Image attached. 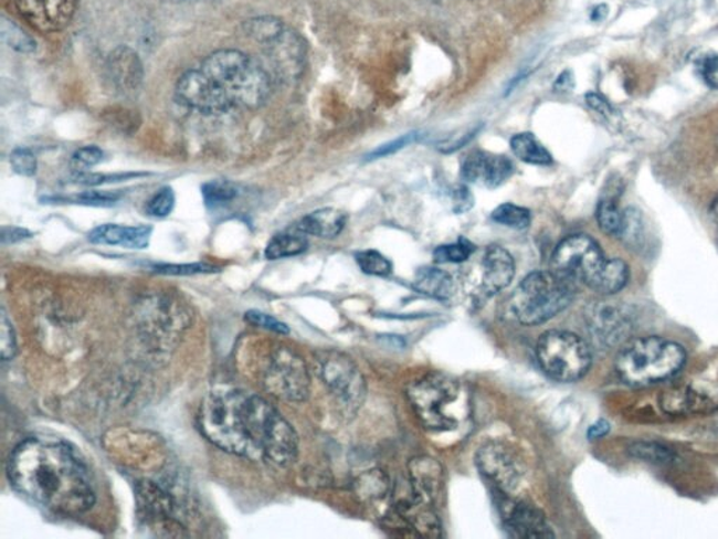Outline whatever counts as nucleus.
I'll use <instances>...</instances> for the list:
<instances>
[{
  "label": "nucleus",
  "instance_id": "nucleus-50",
  "mask_svg": "<svg viewBox=\"0 0 718 539\" xmlns=\"http://www.w3.org/2000/svg\"><path fill=\"white\" fill-rule=\"evenodd\" d=\"M587 103L592 108H594V110L601 114H605V116L612 112V108L608 105V102L603 101L601 96L594 95V93L587 95Z\"/></svg>",
  "mask_w": 718,
  "mask_h": 539
},
{
  "label": "nucleus",
  "instance_id": "nucleus-18",
  "mask_svg": "<svg viewBox=\"0 0 718 539\" xmlns=\"http://www.w3.org/2000/svg\"><path fill=\"white\" fill-rule=\"evenodd\" d=\"M588 329L603 345H615L631 334V319L612 305H595L587 315Z\"/></svg>",
  "mask_w": 718,
  "mask_h": 539
},
{
  "label": "nucleus",
  "instance_id": "nucleus-27",
  "mask_svg": "<svg viewBox=\"0 0 718 539\" xmlns=\"http://www.w3.org/2000/svg\"><path fill=\"white\" fill-rule=\"evenodd\" d=\"M286 25L283 20L274 15H258L250 19L244 23V31L250 39L256 40L257 43L267 45L284 33Z\"/></svg>",
  "mask_w": 718,
  "mask_h": 539
},
{
  "label": "nucleus",
  "instance_id": "nucleus-38",
  "mask_svg": "<svg viewBox=\"0 0 718 539\" xmlns=\"http://www.w3.org/2000/svg\"><path fill=\"white\" fill-rule=\"evenodd\" d=\"M176 204L175 191L171 188H163L152 195L148 201V215L154 218H165L171 214Z\"/></svg>",
  "mask_w": 718,
  "mask_h": 539
},
{
  "label": "nucleus",
  "instance_id": "nucleus-2",
  "mask_svg": "<svg viewBox=\"0 0 718 539\" xmlns=\"http://www.w3.org/2000/svg\"><path fill=\"white\" fill-rule=\"evenodd\" d=\"M8 476L15 490L56 515L81 516L96 503L85 464L56 440H24L10 454Z\"/></svg>",
  "mask_w": 718,
  "mask_h": 539
},
{
  "label": "nucleus",
  "instance_id": "nucleus-37",
  "mask_svg": "<svg viewBox=\"0 0 718 539\" xmlns=\"http://www.w3.org/2000/svg\"><path fill=\"white\" fill-rule=\"evenodd\" d=\"M18 352V341H15V334L12 323L8 318L7 310L2 308L0 315V356L3 361L12 360Z\"/></svg>",
  "mask_w": 718,
  "mask_h": 539
},
{
  "label": "nucleus",
  "instance_id": "nucleus-33",
  "mask_svg": "<svg viewBox=\"0 0 718 539\" xmlns=\"http://www.w3.org/2000/svg\"><path fill=\"white\" fill-rule=\"evenodd\" d=\"M493 221H496L497 224L504 225L507 228H513V230H527L532 221V215L527 209L518 207L515 204H503L493 212Z\"/></svg>",
  "mask_w": 718,
  "mask_h": 539
},
{
  "label": "nucleus",
  "instance_id": "nucleus-11",
  "mask_svg": "<svg viewBox=\"0 0 718 539\" xmlns=\"http://www.w3.org/2000/svg\"><path fill=\"white\" fill-rule=\"evenodd\" d=\"M476 465L482 474L504 494H511L524 480L522 459L504 443L484 444L476 455Z\"/></svg>",
  "mask_w": 718,
  "mask_h": 539
},
{
  "label": "nucleus",
  "instance_id": "nucleus-39",
  "mask_svg": "<svg viewBox=\"0 0 718 539\" xmlns=\"http://www.w3.org/2000/svg\"><path fill=\"white\" fill-rule=\"evenodd\" d=\"M644 226L642 215L634 209L624 210V228L621 241L626 242V245L636 246L642 240Z\"/></svg>",
  "mask_w": 718,
  "mask_h": 539
},
{
  "label": "nucleus",
  "instance_id": "nucleus-34",
  "mask_svg": "<svg viewBox=\"0 0 718 539\" xmlns=\"http://www.w3.org/2000/svg\"><path fill=\"white\" fill-rule=\"evenodd\" d=\"M359 268L369 276H389L392 264L381 253L374 251L358 252L356 255Z\"/></svg>",
  "mask_w": 718,
  "mask_h": 539
},
{
  "label": "nucleus",
  "instance_id": "nucleus-40",
  "mask_svg": "<svg viewBox=\"0 0 718 539\" xmlns=\"http://www.w3.org/2000/svg\"><path fill=\"white\" fill-rule=\"evenodd\" d=\"M10 165H12L15 173L24 176V178L34 176L39 166L38 158L29 148L14 149L10 155Z\"/></svg>",
  "mask_w": 718,
  "mask_h": 539
},
{
  "label": "nucleus",
  "instance_id": "nucleus-7",
  "mask_svg": "<svg viewBox=\"0 0 718 539\" xmlns=\"http://www.w3.org/2000/svg\"><path fill=\"white\" fill-rule=\"evenodd\" d=\"M411 406L423 423L433 432L454 430L463 418L462 390L454 378L430 374L411 383L408 392Z\"/></svg>",
  "mask_w": 718,
  "mask_h": 539
},
{
  "label": "nucleus",
  "instance_id": "nucleus-52",
  "mask_svg": "<svg viewBox=\"0 0 718 539\" xmlns=\"http://www.w3.org/2000/svg\"><path fill=\"white\" fill-rule=\"evenodd\" d=\"M711 215H712V218H715V220H716V222L718 224V195H717V199L715 200V202H712Z\"/></svg>",
  "mask_w": 718,
  "mask_h": 539
},
{
  "label": "nucleus",
  "instance_id": "nucleus-21",
  "mask_svg": "<svg viewBox=\"0 0 718 539\" xmlns=\"http://www.w3.org/2000/svg\"><path fill=\"white\" fill-rule=\"evenodd\" d=\"M152 226H124L104 224L88 233V241L95 245L123 246L125 249H147L152 237Z\"/></svg>",
  "mask_w": 718,
  "mask_h": 539
},
{
  "label": "nucleus",
  "instance_id": "nucleus-10",
  "mask_svg": "<svg viewBox=\"0 0 718 539\" xmlns=\"http://www.w3.org/2000/svg\"><path fill=\"white\" fill-rule=\"evenodd\" d=\"M264 387L283 401L304 402L310 393L308 366L288 347H278L264 372Z\"/></svg>",
  "mask_w": 718,
  "mask_h": 539
},
{
  "label": "nucleus",
  "instance_id": "nucleus-22",
  "mask_svg": "<svg viewBox=\"0 0 718 539\" xmlns=\"http://www.w3.org/2000/svg\"><path fill=\"white\" fill-rule=\"evenodd\" d=\"M411 485L419 500H433L442 486V468L436 459L419 457L409 465Z\"/></svg>",
  "mask_w": 718,
  "mask_h": 539
},
{
  "label": "nucleus",
  "instance_id": "nucleus-53",
  "mask_svg": "<svg viewBox=\"0 0 718 539\" xmlns=\"http://www.w3.org/2000/svg\"><path fill=\"white\" fill-rule=\"evenodd\" d=\"M431 2H442V0H431Z\"/></svg>",
  "mask_w": 718,
  "mask_h": 539
},
{
  "label": "nucleus",
  "instance_id": "nucleus-6",
  "mask_svg": "<svg viewBox=\"0 0 718 539\" xmlns=\"http://www.w3.org/2000/svg\"><path fill=\"white\" fill-rule=\"evenodd\" d=\"M574 299L570 279L556 272H534L515 289L509 309L519 324L536 326L548 323Z\"/></svg>",
  "mask_w": 718,
  "mask_h": 539
},
{
  "label": "nucleus",
  "instance_id": "nucleus-17",
  "mask_svg": "<svg viewBox=\"0 0 718 539\" xmlns=\"http://www.w3.org/2000/svg\"><path fill=\"white\" fill-rule=\"evenodd\" d=\"M107 74L117 91L131 93L138 89L144 81V65L137 51L129 46H117L108 55Z\"/></svg>",
  "mask_w": 718,
  "mask_h": 539
},
{
  "label": "nucleus",
  "instance_id": "nucleus-41",
  "mask_svg": "<svg viewBox=\"0 0 718 539\" xmlns=\"http://www.w3.org/2000/svg\"><path fill=\"white\" fill-rule=\"evenodd\" d=\"M103 158V150L95 147V145H92V147L77 149L74 157H72L71 165L76 172L86 173L88 169L93 168V166L101 163Z\"/></svg>",
  "mask_w": 718,
  "mask_h": 539
},
{
  "label": "nucleus",
  "instance_id": "nucleus-51",
  "mask_svg": "<svg viewBox=\"0 0 718 539\" xmlns=\"http://www.w3.org/2000/svg\"><path fill=\"white\" fill-rule=\"evenodd\" d=\"M572 86V77L570 72H564L563 75L559 76L558 82L555 83V91L566 92L569 91Z\"/></svg>",
  "mask_w": 718,
  "mask_h": 539
},
{
  "label": "nucleus",
  "instance_id": "nucleus-5",
  "mask_svg": "<svg viewBox=\"0 0 718 539\" xmlns=\"http://www.w3.org/2000/svg\"><path fill=\"white\" fill-rule=\"evenodd\" d=\"M686 364V351L658 336L629 341L616 357V374L631 387H650L674 378Z\"/></svg>",
  "mask_w": 718,
  "mask_h": 539
},
{
  "label": "nucleus",
  "instance_id": "nucleus-36",
  "mask_svg": "<svg viewBox=\"0 0 718 539\" xmlns=\"http://www.w3.org/2000/svg\"><path fill=\"white\" fill-rule=\"evenodd\" d=\"M155 273L166 274V276H194V274H210L220 272L218 267L207 263L192 264H154Z\"/></svg>",
  "mask_w": 718,
  "mask_h": 539
},
{
  "label": "nucleus",
  "instance_id": "nucleus-35",
  "mask_svg": "<svg viewBox=\"0 0 718 539\" xmlns=\"http://www.w3.org/2000/svg\"><path fill=\"white\" fill-rule=\"evenodd\" d=\"M475 252V246L469 241L460 240L451 245L435 249L434 257L436 263H462L466 262Z\"/></svg>",
  "mask_w": 718,
  "mask_h": 539
},
{
  "label": "nucleus",
  "instance_id": "nucleus-43",
  "mask_svg": "<svg viewBox=\"0 0 718 539\" xmlns=\"http://www.w3.org/2000/svg\"><path fill=\"white\" fill-rule=\"evenodd\" d=\"M122 199V193L118 191H85L76 195L74 201L76 204L92 205V207H110Z\"/></svg>",
  "mask_w": 718,
  "mask_h": 539
},
{
  "label": "nucleus",
  "instance_id": "nucleus-23",
  "mask_svg": "<svg viewBox=\"0 0 718 539\" xmlns=\"http://www.w3.org/2000/svg\"><path fill=\"white\" fill-rule=\"evenodd\" d=\"M347 218L345 212L336 209H321L302 218L296 230L304 235L331 240L340 235L346 228Z\"/></svg>",
  "mask_w": 718,
  "mask_h": 539
},
{
  "label": "nucleus",
  "instance_id": "nucleus-3",
  "mask_svg": "<svg viewBox=\"0 0 718 539\" xmlns=\"http://www.w3.org/2000/svg\"><path fill=\"white\" fill-rule=\"evenodd\" d=\"M200 70L232 108H258L272 97L274 80L262 62L239 50H220L208 55Z\"/></svg>",
  "mask_w": 718,
  "mask_h": 539
},
{
  "label": "nucleus",
  "instance_id": "nucleus-44",
  "mask_svg": "<svg viewBox=\"0 0 718 539\" xmlns=\"http://www.w3.org/2000/svg\"><path fill=\"white\" fill-rule=\"evenodd\" d=\"M137 173H116V175H91L80 173L75 178V183L83 186H101L106 183H114V181H125L133 178H138Z\"/></svg>",
  "mask_w": 718,
  "mask_h": 539
},
{
  "label": "nucleus",
  "instance_id": "nucleus-47",
  "mask_svg": "<svg viewBox=\"0 0 718 539\" xmlns=\"http://www.w3.org/2000/svg\"><path fill=\"white\" fill-rule=\"evenodd\" d=\"M473 202H475V199H473V195L466 186H457V188L452 191V204H454V211L456 214H463V212L469 211L473 207Z\"/></svg>",
  "mask_w": 718,
  "mask_h": 539
},
{
  "label": "nucleus",
  "instance_id": "nucleus-19",
  "mask_svg": "<svg viewBox=\"0 0 718 539\" xmlns=\"http://www.w3.org/2000/svg\"><path fill=\"white\" fill-rule=\"evenodd\" d=\"M504 526L509 536L515 538L555 537L543 512L524 501L508 507L507 515L504 516Z\"/></svg>",
  "mask_w": 718,
  "mask_h": 539
},
{
  "label": "nucleus",
  "instance_id": "nucleus-31",
  "mask_svg": "<svg viewBox=\"0 0 718 539\" xmlns=\"http://www.w3.org/2000/svg\"><path fill=\"white\" fill-rule=\"evenodd\" d=\"M201 194L208 207H220L235 200L239 189L232 181L212 180L202 186Z\"/></svg>",
  "mask_w": 718,
  "mask_h": 539
},
{
  "label": "nucleus",
  "instance_id": "nucleus-1",
  "mask_svg": "<svg viewBox=\"0 0 718 539\" xmlns=\"http://www.w3.org/2000/svg\"><path fill=\"white\" fill-rule=\"evenodd\" d=\"M199 427L207 440L226 453L252 461L293 465L299 438L288 420L256 393L220 390L201 403Z\"/></svg>",
  "mask_w": 718,
  "mask_h": 539
},
{
  "label": "nucleus",
  "instance_id": "nucleus-14",
  "mask_svg": "<svg viewBox=\"0 0 718 539\" xmlns=\"http://www.w3.org/2000/svg\"><path fill=\"white\" fill-rule=\"evenodd\" d=\"M176 97L181 105L205 116H220L231 112L200 67L187 71L180 76L176 85Z\"/></svg>",
  "mask_w": 718,
  "mask_h": 539
},
{
  "label": "nucleus",
  "instance_id": "nucleus-24",
  "mask_svg": "<svg viewBox=\"0 0 718 539\" xmlns=\"http://www.w3.org/2000/svg\"><path fill=\"white\" fill-rule=\"evenodd\" d=\"M413 285L420 294L441 300L450 299L455 292L454 278L436 267L420 268L415 273Z\"/></svg>",
  "mask_w": 718,
  "mask_h": 539
},
{
  "label": "nucleus",
  "instance_id": "nucleus-42",
  "mask_svg": "<svg viewBox=\"0 0 718 539\" xmlns=\"http://www.w3.org/2000/svg\"><path fill=\"white\" fill-rule=\"evenodd\" d=\"M244 319H246V323L250 325L256 326V328L272 330L278 335L289 334L288 325L281 323V320L274 318L273 315L262 313V310H249V313L244 315Z\"/></svg>",
  "mask_w": 718,
  "mask_h": 539
},
{
  "label": "nucleus",
  "instance_id": "nucleus-49",
  "mask_svg": "<svg viewBox=\"0 0 718 539\" xmlns=\"http://www.w3.org/2000/svg\"><path fill=\"white\" fill-rule=\"evenodd\" d=\"M611 432V424L606 422V420H598L596 423L592 424L590 429H588V438L590 440H600L602 437H605L606 434Z\"/></svg>",
  "mask_w": 718,
  "mask_h": 539
},
{
  "label": "nucleus",
  "instance_id": "nucleus-8",
  "mask_svg": "<svg viewBox=\"0 0 718 539\" xmlns=\"http://www.w3.org/2000/svg\"><path fill=\"white\" fill-rule=\"evenodd\" d=\"M536 355L545 374L563 383L580 381L592 366L590 345L567 330L546 331L539 337Z\"/></svg>",
  "mask_w": 718,
  "mask_h": 539
},
{
  "label": "nucleus",
  "instance_id": "nucleus-32",
  "mask_svg": "<svg viewBox=\"0 0 718 539\" xmlns=\"http://www.w3.org/2000/svg\"><path fill=\"white\" fill-rule=\"evenodd\" d=\"M358 496L366 500L379 499L388 494L389 478L382 471L373 469L358 478L356 484Z\"/></svg>",
  "mask_w": 718,
  "mask_h": 539
},
{
  "label": "nucleus",
  "instance_id": "nucleus-25",
  "mask_svg": "<svg viewBox=\"0 0 718 539\" xmlns=\"http://www.w3.org/2000/svg\"><path fill=\"white\" fill-rule=\"evenodd\" d=\"M309 243L305 236L296 233H278L265 247L264 256L268 261H279V258L294 257L308 251Z\"/></svg>",
  "mask_w": 718,
  "mask_h": 539
},
{
  "label": "nucleus",
  "instance_id": "nucleus-13",
  "mask_svg": "<svg viewBox=\"0 0 718 539\" xmlns=\"http://www.w3.org/2000/svg\"><path fill=\"white\" fill-rule=\"evenodd\" d=\"M80 0H13L14 8L40 33H59L74 20Z\"/></svg>",
  "mask_w": 718,
  "mask_h": 539
},
{
  "label": "nucleus",
  "instance_id": "nucleus-48",
  "mask_svg": "<svg viewBox=\"0 0 718 539\" xmlns=\"http://www.w3.org/2000/svg\"><path fill=\"white\" fill-rule=\"evenodd\" d=\"M31 236H33V232L25 230V228L3 226L2 235H0V240H2V245L7 246V245H13V243L30 240Z\"/></svg>",
  "mask_w": 718,
  "mask_h": 539
},
{
  "label": "nucleus",
  "instance_id": "nucleus-26",
  "mask_svg": "<svg viewBox=\"0 0 718 539\" xmlns=\"http://www.w3.org/2000/svg\"><path fill=\"white\" fill-rule=\"evenodd\" d=\"M511 149L515 157L530 165L546 166L553 162L548 149H545L532 134L524 133L515 135L511 139Z\"/></svg>",
  "mask_w": 718,
  "mask_h": 539
},
{
  "label": "nucleus",
  "instance_id": "nucleus-28",
  "mask_svg": "<svg viewBox=\"0 0 718 539\" xmlns=\"http://www.w3.org/2000/svg\"><path fill=\"white\" fill-rule=\"evenodd\" d=\"M627 454L643 463L665 465L674 463L675 451L668 445L655 442H634L627 445Z\"/></svg>",
  "mask_w": 718,
  "mask_h": 539
},
{
  "label": "nucleus",
  "instance_id": "nucleus-46",
  "mask_svg": "<svg viewBox=\"0 0 718 539\" xmlns=\"http://www.w3.org/2000/svg\"><path fill=\"white\" fill-rule=\"evenodd\" d=\"M415 138H418V135L415 134L403 135V137L394 139V141L382 145V147L374 149L373 152L368 155V159H381L389 157V155L398 152V150L408 147L410 144H413L415 141Z\"/></svg>",
  "mask_w": 718,
  "mask_h": 539
},
{
  "label": "nucleus",
  "instance_id": "nucleus-20",
  "mask_svg": "<svg viewBox=\"0 0 718 539\" xmlns=\"http://www.w3.org/2000/svg\"><path fill=\"white\" fill-rule=\"evenodd\" d=\"M515 276V262L501 246H490L483 258L482 289L487 297L503 292Z\"/></svg>",
  "mask_w": 718,
  "mask_h": 539
},
{
  "label": "nucleus",
  "instance_id": "nucleus-15",
  "mask_svg": "<svg viewBox=\"0 0 718 539\" xmlns=\"http://www.w3.org/2000/svg\"><path fill=\"white\" fill-rule=\"evenodd\" d=\"M270 66L279 80L293 81L305 70L306 44L294 30L286 28L279 38L264 45Z\"/></svg>",
  "mask_w": 718,
  "mask_h": 539
},
{
  "label": "nucleus",
  "instance_id": "nucleus-9",
  "mask_svg": "<svg viewBox=\"0 0 718 539\" xmlns=\"http://www.w3.org/2000/svg\"><path fill=\"white\" fill-rule=\"evenodd\" d=\"M316 362L317 374L337 399L342 411L356 414L367 397L366 378L356 362L345 352L337 350L319 352Z\"/></svg>",
  "mask_w": 718,
  "mask_h": 539
},
{
  "label": "nucleus",
  "instance_id": "nucleus-16",
  "mask_svg": "<svg viewBox=\"0 0 718 539\" xmlns=\"http://www.w3.org/2000/svg\"><path fill=\"white\" fill-rule=\"evenodd\" d=\"M514 173V163L507 157L475 150L462 165V179L469 183H483L488 189H497Z\"/></svg>",
  "mask_w": 718,
  "mask_h": 539
},
{
  "label": "nucleus",
  "instance_id": "nucleus-29",
  "mask_svg": "<svg viewBox=\"0 0 718 539\" xmlns=\"http://www.w3.org/2000/svg\"><path fill=\"white\" fill-rule=\"evenodd\" d=\"M596 221L603 233L621 240L624 228V211L619 209L615 201L606 199L598 204Z\"/></svg>",
  "mask_w": 718,
  "mask_h": 539
},
{
  "label": "nucleus",
  "instance_id": "nucleus-30",
  "mask_svg": "<svg viewBox=\"0 0 718 539\" xmlns=\"http://www.w3.org/2000/svg\"><path fill=\"white\" fill-rule=\"evenodd\" d=\"M0 35H2L3 43L18 53L31 54L38 50L35 40L7 18H2V23H0Z\"/></svg>",
  "mask_w": 718,
  "mask_h": 539
},
{
  "label": "nucleus",
  "instance_id": "nucleus-4",
  "mask_svg": "<svg viewBox=\"0 0 718 539\" xmlns=\"http://www.w3.org/2000/svg\"><path fill=\"white\" fill-rule=\"evenodd\" d=\"M551 267L570 282L585 284L602 295L622 292L631 277L622 258H608L598 242L588 235H571L560 242Z\"/></svg>",
  "mask_w": 718,
  "mask_h": 539
},
{
  "label": "nucleus",
  "instance_id": "nucleus-45",
  "mask_svg": "<svg viewBox=\"0 0 718 539\" xmlns=\"http://www.w3.org/2000/svg\"><path fill=\"white\" fill-rule=\"evenodd\" d=\"M697 66L706 85L718 91V54L705 55Z\"/></svg>",
  "mask_w": 718,
  "mask_h": 539
},
{
  "label": "nucleus",
  "instance_id": "nucleus-12",
  "mask_svg": "<svg viewBox=\"0 0 718 539\" xmlns=\"http://www.w3.org/2000/svg\"><path fill=\"white\" fill-rule=\"evenodd\" d=\"M661 411L669 416H697L718 412V382L695 381L673 388L659 399Z\"/></svg>",
  "mask_w": 718,
  "mask_h": 539
}]
</instances>
